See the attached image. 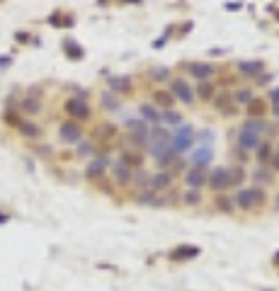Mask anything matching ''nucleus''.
<instances>
[{"label": "nucleus", "mask_w": 279, "mask_h": 291, "mask_svg": "<svg viewBox=\"0 0 279 291\" xmlns=\"http://www.w3.org/2000/svg\"><path fill=\"white\" fill-rule=\"evenodd\" d=\"M119 160H121V163H124V165H126L129 170H131V168H139V170H141V168H143V155H141V153H136L134 148H129V151H124V153H121V158H119Z\"/></svg>", "instance_id": "obj_19"}, {"label": "nucleus", "mask_w": 279, "mask_h": 291, "mask_svg": "<svg viewBox=\"0 0 279 291\" xmlns=\"http://www.w3.org/2000/svg\"><path fill=\"white\" fill-rule=\"evenodd\" d=\"M136 201H139V204H151V206H163V204H165V201L160 199L153 190H148V187H146V190H141L139 194H136Z\"/></svg>", "instance_id": "obj_20"}, {"label": "nucleus", "mask_w": 279, "mask_h": 291, "mask_svg": "<svg viewBox=\"0 0 279 291\" xmlns=\"http://www.w3.org/2000/svg\"><path fill=\"white\" fill-rule=\"evenodd\" d=\"M22 109H25L27 114H37L39 109H41V105H39V100H32V97H27V100L22 102Z\"/></svg>", "instance_id": "obj_34"}, {"label": "nucleus", "mask_w": 279, "mask_h": 291, "mask_svg": "<svg viewBox=\"0 0 279 291\" xmlns=\"http://www.w3.org/2000/svg\"><path fill=\"white\" fill-rule=\"evenodd\" d=\"M272 112H274V114H279V102H272Z\"/></svg>", "instance_id": "obj_43"}, {"label": "nucleus", "mask_w": 279, "mask_h": 291, "mask_svg": "<svg viewBox=\"0 0 279 291\" xmlns=\"http://www.w3.org/2000/svg\"><path fill=\"white\" fill-rule=\"evenodd\" d=\"M10 64H12V58H10V56H0V71H3V68H8Z\"/></svg>", "instance_id": "obj_40"}, {"label": "nucleus", "mask_w": 279, "mask_h": 291, "mask_svg": "<svg viewBox=\"0 0 279 291\" xmlns=\"http://www.w3.org/2000/svg\"><path fill=\"white\" fill-rule=\"evenodd\" d=\"M199 138H204V141H211V138H214V131H202V134H199Z\"/></svg>", "instance_id": "obj_41"}, {"label": "nucleus", "mask_w": 279, "mask_h": 291, "mask_svg": "<svg viewBox=\"0 0 279 291\" xmlns=\"http://www.w3.org/2000/svg\"><path fill=\"white\" fill-rule=\"evenodd\" d=\"M139 112H141V117L146 119V121H151V124H158L160 121V112L156 109V105H141Z\"/></svg>", "instance_id": "obj_22"}, {"label": "nucleus", "mask_w": 279, "mask_h": 291, "mask_svg": "<svg viewBox=\"0 0 279 291\" xmlns=\"http://www.w3.org/2000/svg\"><path fill=\"white\" fill-rule=\"evenodd\" d=\"M248 114H250V119H260L262 114H265V102L252 100L250 105H248Z\"/></svg>", "instance_id": "obj_28"}, {"label": "nucleus", "mask_w": 279, "mask_h": 291, "mask_svg": "<svg viewBox=\"0 0 279 291\" xmlns=\"http://www.w3.org/2000/svg\"><path fill=\"white\" fill-rule=\"evenodd\" d=\"M66 114L73 119H88L90 117V105L80 97H71V100H66Z\"/></svg>", "instance_id": "obj_7"}, {"label": "nucleus", "mask_w": 279, "mask_h": 291, "mask_svg": "<svg viewBox=\"0 0 279 291\" xmlns=\"http://www.w3.org/2000/svg\"><path fill=\"white\" fill-rule=\"evenodd\" d=\"M272 163H274V170H279V153L274 155V160H272Z\"/></svg>", "instance_id": "obj_44"}, {"label": "nucleus", "mask_w": 279, "mask_h": 291, "mask_svg": "<svg viewBox=\"0 0 279 291\" xmlns=\"http://www.w3.org/2000/svg\"><path fill=\"white\" fill-rule=\"evenodd\" d=\"M265 119H245L243 121L241 131H238V148L241 151H252V148H257L260 146V136L262 131H265Z\"/></svg>", "instance_id": "obj_2"}, {"label": "nucleus", "mask_w": 279, "mask_h": 291, "mask_svg": "<svg viewBox=\"0 0 279 291\" xmlns=\"http://www.w3.org/2000/svg\"><path fill=\"white\" fill-rule=\"evenodd\" d=\"M160 121H165L167 127H180V124H182V114L175 112V109H167V112L160 114Z\"/></svg>", "instance_id": "obj_25"}, {"label": "nucleus", "mask_w": 279, "mask_h": 291, "mask_svg": "<svg viewBox=\"0 0 279 291\" xmlns=\"http://www.w3.org/2000/svg\"><path fill=\"white\" fill-rule=\"evenodd\" d=\"M195 257H199V247H195V245H177L170 253L173 262H187V260H195Z\"/></svg>", "instance_id": "obj_12"}, {"label": "nucleus", "mask_w": 279, "mask_h": 291, "mask_svg": "<svg viewBox=\"0 0 279 291\" xmlns=\"http://www.w3.org/2000/svg\"><path fill=\"white\" fill-rule=\"evenodd\" d=\"M195 146V131L189 124H180L175 131V136H173V148H175V153H187L189 148Z\"/></svg>", "instance_id": "obj_4"}, {"label": "nucleus", "mask_w": 279, "mask_h": 291, "mask_svg": "<svg viewBox=\"0 0 279 291\" xmlns=\"http://www.w3.org/2000/svg\"><path fill=\"white\" fill-rule=\"evenodd\" d=\"M255 180H257V182H262V180H265V182H272V175L265 173V168H260V170L255 173Z\"/></svg>", "instance_id": "obj_37"}, {"label": "nucleus", "mask_w": 279, "mask_h": 291, "mask_svg": "<svg viewBox=\"0 0 279 291\" xmlns=\"http://www.w3.org/2000/svg\"><path fill=\"white\" fill-rule=\"evenodd\" d=\"M146 148L148 155L153 160H158L160 165L173 163L177 158L175 148H173V134L163 127H151L148 129V138H146Z\"/></svg>", "instance_id": "obj_1"}, {"label": "nucleus", "mask_w": 279, "mask_h": 291, "mask_svg": "<svg viewBox=\"0 0 279 291\" xmlns=\"http://www.w3.org/2000/svg\"><path fill=\"white\" fill-rule=\"evenodd\" d=\"M197 95H199L202 100H214V95H216V85H214L211 80L199 82V85H197Z\"/></svg>", "instance_id": "obj_23"}, {"label": "nucleus", "mask_w": 279, "mask_h": 291, "mask_svg": "<svg viewBox=\"0 0 279 291\" xmlns=\"http://www.w3.org/2000/svg\"><path fill=\"white\" fill-rule=\"evenodd\" d=\"M126 129H129V134H136V131H146L148 127H146L141 119H129V121H126Z\"/></svg>", "instance_id": "obj_36"}, {"label": "nucleus", "mask_w": 279, "mask_h": 291, "mask_svg": "<svg viewBox=\"0 0 279 291\" xmlns=\"http://www.w3.org/2000/svg\"><path fill=\"white\" fill-rule=\"evenodd\" d=\"M252 100H255V97H252V90H248V88L235 90V97H233V102H235V105H245V107H248Z\"/></svg>", "instance_id": "obj_26"}, {"label": "nucleus", "mask_w": 279, "mask_h": 291, "mask_svg": "<svg viewBox=\"0 0 279 291\" xmlns=\"http://www.w3.org/2000/svg\"><path fill=\"white\" fill-rule=\"evenodd\" d=\"M170 95L173 97H177L180 102H185V105H192L195 102V90L187 85V80H182V78H173L170 80Z\"/></svg>", "instance_id": "obj_5"}, {"label": "nucleus", "mask_w": 279, "mask_h": 291, "mask_svg": "<svg viewBox=\"0 0 279 291\" xmlns=\"http://www.w3.org/2000/svg\"><path fill=\"white\" fill-rule=\"evenodd\" d=\"M58 134H61V141H63V143H78L80 136H83V129L78 127L75 121H63L61 129H58Z\"/></svg>", "instance_id": "obj_10"}, {"label": "nucleus", "mask_w": 279, "mask_h": 291, "mask_svg": "<svg viewBox=\"0 0 279 291\" xmlns=\"http://www.w3.org/2000/svg\"><path fill=\"white\" fill-rule=\"evenodd\" d=\"M187 68H189V75H195L199 82H206L211 75H216V66L204 64V61H195V64H189Z\"/></svg>", "instance_id": "obj_9"}, {"label": "nucleus", "mask_w": 279, "mask_h": 291, "mask_svg": "<svg viewBox=\"0 0 279 291\" xmlns=\"http://www.w3.org/2000/svg\"><path fill=\"white\" fill-rule=\"evenodd\" d=\"M214 105H216V109H219V114H223V117H233V114H238V105L233 102L231 95L214 97Z\"/></svg>", "instance_id": "obj_13"}, {"label": "nucleus", "mask_w": 279, "mask_h": 291, "mask_svg": "<svg viewBox=\"0 0 279 291\" xmlns=\"http://www.w3.org/2000/svg\"><path fill=\"white\" fill-rule=\"evenodd\" d=\"M5 221H8V218H5V216H0V223H5Z\"/></svg>", "instance_id": "obj_46"}, {"label": "nucleus", "mask_w": 279, "mask_h": 291, "mask_svg": "<svg viewBox=\"0 0 279 291\" xmlns=\"http://www.w3.org/2000/svg\"><path fill=\"white\" fill-rule=\"evenodd\" d=\"M112 92H119V95H129L131 88H134V80H131L129 75H110V80H107Z\"/></svg>", "instance_id": "obj_11"}, {"label": "nucleus", "mask_w": 279, "mask_h": 291, "mask_svg": "<svg viewBox=\"0 0 279 291\" xmlns=\"http://www.w3.org/2000/svg\"><path fill=\"white\" fill-rule=\"evenodd\" d=\"M270 100L272 102H279V88H274V90L270 92Z\"/></svg>", "instance_id": "obj_42"}, {"label": "nucleus", "mask_w": 279, "mask_h": 291, "mask_svg": "<svg viewBox=\"0 0 279 291\" xmlns=\"http://www.w3.org/2000/svg\"><path fill=\"white\" fill-rule=\"evenodd\" d=\"M112 175H114V182H117L119 187H126V184H131V177H134V173H131V170L124 163H121V160H117V163L112 165Z\"/></svg>", "instance_id": "obj_14"}, {"label": "nucleus", "mask_w": 279, "mask_h": 291, "mask_svg": "<svg viewBox=\"0 0 279 291\" xmlns=\"http://www.w3.org/2000/svg\"><path fill=\"white\" fill-rule=\"evenodd\" d=\"M270 155H272V143L270 141H265V143L257 146V160H260V163H265Z\"/></svg>", "instance_id": "obj_33"}, {"label": "nucleus", "mask_w": 279, "mask_h": 291, "mask_svg": "<svg viewBox=\"0 0 279 291\" xmlns=\"http://www.w3.org/2000/svg\"><path fill=\"white\" fill-rule=\"evenodd\" d=\"M107 170V158H97V160H90L88 168H85V175L90 177V180H97L100 175H104Z\"/></svg>", "instance_id": "obj_18"}, {"label": "nucleus", "mask_w": 279, "mask_h": 291, "mask_svg": "<svg viewBox=\"0 0 279 291\" xmlns=\"http://www.w3.org/2000/svg\"><path fill=\"white\" fill-rule=\"evenodd\" d=\"M78 153H80V155H93V146H90V143H80Z\"/></svg>", "instance_id": "obj_38"}, {"label": "nucleus", "mask_w": 279, "mask_h": 291, "mask_svg": "<svg viewBox=\"0 0 279 291\" xmlns=\"http://www.w3.org/2000/svg\"><path fill=\"white\" fill-rule=\"evenodd\" d=\"M153 102L167 112V109H173V102H175V97H173L167 90H153Z\"/></svg>", "instance_id": "obj_21"}, {"label": "nucleus", "mask_w": 279, "mask_h": 291, "mask_svg": "<svg viewBox=\"0 0 279 291\" xmlns=\"http://www.w3.org/2000/svg\"><path fill=\"white\" fill-rule=\"evenodd\" d=\"M228 177H231V187H235V184H241L243 182L245 170H243L241 165H233V168H228Z\"/></svg>", "instance_id": "obj_29"}, {"label": "nucleus", "mask_w": 279, "mask_h": 291, "mask_svg": "<svg viewBox=\"0 0 279 291\" xmlns=\"http://www.w3.org/2000/svg\"><path fill=\"white\" fill-rule=\"evenodd\" d=\"M170 187H173V175L167 173V170H160V173H156L153 177H151L148 190L163 192V190H170Z\"/></svg>", "instance_id": "obj_15"}, {"label": "nucleus", "mask_w": 279, "mask_h": 291, "mask_svg": "<svg viewBox=\"0 0 279 291\" xmlns=\"http://www.w3.org/2000/svg\"><path fill=\"white\" fill-rule=\"evenodd\" d=\"M182 201H185V204H189V206H197V204L202 201V194H199L197 190H187L185 194H182Z\"/></svg>", "instance_id": "obj_32"}, {"label": "nucleus", "mask_w": 279, "mask_h": 291, "mask_svg": "<svg viewBox=\"0 0 279 291\" xmlns=\"http://www.w3.org/2000/svg\"><path fill=\"white\" fill-rule=\"evenodd\" d=\"M19 131L29 138H37L39 134H41V129H39L37 124H32V121H19Z\"/></svg>", "instance_id": "obj_27"}, {"label": "nucleus", "mask_w": 279, "mask_h": 291, "mask_svg": "<svg viewBox=\"0 0 279 291\" xmlns=\"http://www.w3.org/2000/svg\"><path fill=\"white\" fill-rule=\"evenodd\" d=\"M274 264H279V253H277V255H274Z\"/></svg>", "instance_id": "obj_45"}, {"label": "nucleus", "mask_w": 279, "mask_h": 291, "mask_svg": "<svg viewBox=\"0 0 279 291\" xmlns=\"http://www.w3.org/2000/svg\"><path fill=\"white\" fill-rule=\"evenodd\" d=\"M185 184H187V190H197V192H199L206 184V168H187Z\"/></svg>", "instance_id": "obj_8"}, {"label": "nucleus", "mask_w": 279, "mask_h": 291, "mask_svg": "<svg viewBox=\"0 0 279 291\" xmlns=\"http://www.w3.org/2000/svg\"><path fill=\"white\" fill-rule=\"evenodd\" d=\"M216 206H219V211L233 214V201L228 199V197H216Z\"/></svg>", "instance_id": "obj_35"}, {"label": "nucleus", "mask_w": 279, "mask_h": 291, "mask_svg": "<svg viewBox=\"0 0 279 291\" xmlns=\"http://www.w3.org/2000/svg\"><path fill=\"white\" fill-rule=\"evenodd\" d=\"M206 184L214 192L228 190L231 187V177H228V168H214L211 173L206 175Z\"/></svg>", "instance_id": "obj_6"}, {"label": "nucleus", "mask_w": 279, "mask_h": 291, "mask_svg": "<svg viewBox=\"0 0 279 291\" xmlns=\"http://www.w3.org/2000/svg\"><path fill=\"white\" fill-rule=\"evenodd\" d=\"M223 8L228 10V12H235V10H241V8H243V3H226Z\"/></svg>", "instance_id": "obj_39"}, {"label": "nucleus", "mask_w": 279, "mask_h": 291, "mask_svg": "<svg viewBox=\"0 0 279 291\" xmlns=\"http://www.w3.org/2000/svg\"><path fill=\"white\" fill-rule=\"evenodd\" d=\"M170 68H156V71H151V80H156V82H165L170 80Z\"/></svg>", "instance_id": "obj_31"}, {"label": "nucleus", "mask_w": 279, "mask_h": 291, "mask_svg": "<svg viewBox=\"0 0 279 291\" xmlns=\"http://www.w3.org/2000/svg\"><path fill=\"white\" fill-rule=\"evenodd\" d=\"M211 158H214V148L211 146H202V148H197L192 153V168H206L211 163Z\"/></svg>", "instance_id": "obj_16"}, {"label": "nucleus", "mask_w": 279, "mask_h": 291, "mask_svg": "<svg viewBox=\"0 0 279 291\" xmlns=\"http://www.w3.org/2000/svg\"><path fill=\"white\" fill-rule=\"evenodd\" d=\"M63 46H66V56H68V58H73V61H80V58L85 56V54H83V49L75 44L73 39H66Z\"/></svg>", "instance_id": "obj_24"}, {"label": "nucleus", "mask_w": 279, "mask_h": 291, "mask_svg": "<svg viewBox=\"0 0 279 291\" xmlns=\"http://www.w3.org/2000/svg\"><path fill=\"white\" fill-rule=\"evenodd\" d=\"M265 71V64L262 61H241L238 64V73L245 75V78H255V75H260Z\"/></svg>", "instance_id": "obj_17"}, {"label": "nucleus", "mask_w": 279, "mask_h": 291, "mask_svg": "<svg viewBox=\"0 0 279 291\" xmlns=\"http://www.w3.org/2000/svg\"><path fill=\"white\" fill-rule=\"evenodd\" d=\"M265 201H267V194H265L262 187H245V190H241L235 194L233 204L243 211H252V209H260Z\"/></svg>", "instance_id": "obj_3"}, {"label": "nucleus", "mask_w": 279, "mask_h": 291, "mask_svg": "<svg viewBox=\"0 0 279 291\" xmlns=\"http://www.w3.org/2000/svg\"><path fill=\"white\" fill-rule=\"evenodd\" d=\"M102 107L107 112H114V109H119V100L112 95V92H102Z\"/></svg>", "instance_id": "obj_30"}]
</instances>
